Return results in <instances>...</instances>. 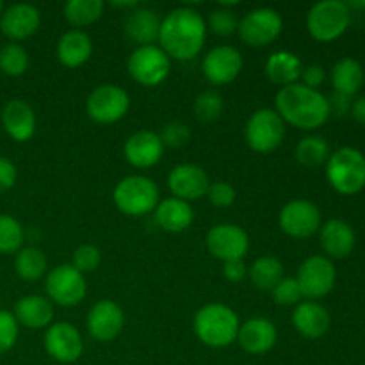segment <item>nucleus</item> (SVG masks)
<instances>
[{
  "instance_id": "31",
  "label": "nucleus",
  "mask_w": 365,
  "mask_h": 365,
  "mask_svg": "<svg viewBox=\"0 0 365 365\" xmlns=\"http://www.w3.org/2000/svg\"><path fill=\"white\" fill-rule=\"evenodd\" d=\"M252 284L260 291H273L282 278H285L284 264L273 255H262L248 267Z\"/></svg>"
},
{
  "instance_id": "5",
  "label": "nucleus",
  "mask_w": 365,
  "mask_h": 365,
  "mask_svg": "<svg viewBox=\"0 0 365 365\" xmlns=\"http://www.w3.org/2000/svg\"><path fill=\"white\" fill-rule=\"evenodd\" d=\"M327 178L341 195H356L365 187V157L360 150L344 146L327 160Z\"/></svg>"
},
{
  "instance_id": "49",
  "label": "nucleus",
  "mask_w": 365,
  "mask_h": 365,
  "mask_svg": "<svg viewBox=\"0 0 365 365\" xmlns=\"http://www.w3.org/2000/svg\"><path fill=\"white\" fill-rule=\"evenodd\" d=\"M110 6L114 7H121V9H135V7H139L138 2H113Z\"/></svg>"
},
{
  "instance_id": "7",
  "label": "nucleus",
  "mask_w": 365,
  "mask_h": 365,
  "mask_svg": "<svg viewBox=\"0 0 365 365\" xmlns=\"http://www.w3.org/2000/svg\"><path fill=\"white\" fill-rule=\"evenodd\" d=\"M287 125L274 109H259L248 118L245 127L246 145L257 153H271L284 143Z\"/></svg>"
},
{
  "instance_id": "20",
  "label": "nucleus",
  "mask_w": 365,
  "mask_h": 365,
  "mask_svg": "<svg viewBox=\"0 0 365 365\" xmlns=\"http://www.w3.org/2000/svg\"><path fill=\"white\" fill-rule=\"evenodd\" d=\"M166 146L160 141V135L153 130L134 132L123 145V155L130 166L138 170H148L160 163Z\"/></svg>"
},
{
  "instance_id": "6",
  "label": "nucleus",
  "mask_w": 365,
  "mask_h": 365,
  "mask_svg": "<svg viewBox=\"0 0 365 365\" xmlns=\"http://www.w3.org/2000/svg\"><path fill=\"white\" fill-rule=\"evenodd\" d=\"M351 13L341 0H321L307 13V31L317 41H334L349 27Z\"/></svg>"
},
{
  "instance_id": "19",
  "label": "nucleus",
  "mask_w": 365,
  "mask_h": 365,
  "mask_svg": "<svg viewBox=\"0 0 365 365\" xmlns=\"http://www.w3.org/2000/svg\"><path fill=\"white\" fill-rule=\"evenodd\" d=\"M41 25V13L32 4H13L0 14V31L11 43L34 36Z\"/></svg>"
},
{
  "instance_id": "43",
  "label": "nucleus",
  "mask_w": 365,
  "mask_h": 365,
  "mask_svg": "<svg viewBox=\"0 0 365 365\" xmlns=\"http://www.w3.org/2000/svg\"><path fill=\"white\" fill-rule=\"evenodd\" d=\"M207 198L209 202L212 203L214 207H230L232 203L235 202L237 198V192H235V187L230 184V182L225 180H217V182H210L209 191H207Z\"/></svg>"
},
{
  "instance_id": "26",
  "label": "nucleus",
  "mask_w": 365,
  "mask_h": 365,
  "mask_svg": "<svg viewBox=\"0 0 365 365\" xmlns=\"http://www.w3.org/2000/svg\"><path fill=\"white\" fill-rule=\"evenodd\" d=\"M319 242L331 259H346L355 248V232L342 220H330L319 228Z\"/></svg>"
},
{
  "instance_id": "37",
  "label": "nucleus",
  "mask_w": 365,
  "mask_h": 365,
  "mask_svg": "<svg viewBox=\"0 0 365 365\" xmlns=\"http://www.w3.org/2000/svg\"><path fill=\"white\" fill-rule=\"evenodd\" d=\"M223 96L217 91H214V89H207V91L200 93L195 100V106H192L195 116L200 121H203V123H212V121L220 120V116L223 114Z\"/></svg>"
},
{
  "instance_id": "24",
  "label": "nucleus",
  "mask_w": 365,
  "mask_h": 365,
  "mask_svg": "<svg viewBox=\"0 0 365 365\" xmlns=\"http://www.w3.org/2000/svg\"><path fill=\"white\" fill-rule=\"evenodd\" d=\"M160 18L148 7H135L128 11L123 21V32L138 46H148L159 39Z\"/></svg>"
},
{
  "instance_id": "42",
  "label": "nucleus",
  "mask_w": 365,
  "mask_h": 365,
  "mask_svg": "<svg viewBox=\"0 0 365 365\" xmlns=\"http://www.w3.org/2000/svg\"><path fill=\"white\" fill-rule=\"evenodd\" d=\"M160 141L168 148H182L191 139V130L182 121H171V123L164 125L163 132H160Z\"/></svg>"
},
{
  "instance_id": "21",
  "label": "nucleus",
  "mask_w": 365,
  "mask_h": 365,
  "mask_svg": "<svg viewBox=\"0 0 365 365\" xmlns=\"http://www.w3.org/2000/svg\"><path fill=\"white\" fill-rule=\"evenodd\" d=\"M278 341V330L266 317H252L239 328L237 342L248 355H266Z\"/></svg>"
},
{
  "instance_id": "30",
  "label": "nucleus",
  "mask_w": 365,
  "mask_h": 365,
  "mask_svg": "<svg viewBox=\"0 0 365 365\" xmlns=\"http://www.w3.org/2000/svg\"><path fill=\"white\" fill-rule=\"evenodd\" d=\"M331 84H334L335 93L346 96L356 95L364 84V70L359 61L353 57L337 61L331 70Z\"/></svg>"
},
{
  "instance_id": "34",
  "label": "nucleus",
  "mask_w": 365,
  "mask_h": 365,
  "mask_svg": "<svg viewBox=\"0 0 365 365\" xmlns=\"http://www.w3.org/2000/svg\"><path fill=\"white\" fill-rule=\"evenodd\" d=\"M294 157L299 164L307 168L321 166L330 159V145L321 135L310 134L296 145Z\"/></svg>"
},
{
  "instance_id": "29",
  "label": "nucleus",
  "mask_w": 365,
  "mask_h": 365,
  "mask_svg": "<svg viewBox=\"0 0 365 365\" xmlns=\"http://www.w3.org/2000/svg\"><path fill=\"white\" fill-rule=\"evenodd\" d=\"M266 77L273 82L274 86H280V88H287L298 82V78L302 77L303 64L302 59L296 56L294 52H289V50H277V52L271 53L266 61Z\"/></svg>"
},
{
  "instance_id": "22",
  "label": "nucleus",
  "mask_w": 365,
  "mask_h": 365,
  "mask_svg": "<svg viewBox=\"0 0 365 365\" xmlns=\"http://www.w3.org/2000/svg\"><path fill=\"white\" fill-rule=\"evenodd\" d=\"M0 120H2L4 130L13 141L27 143L34 138L38 120H36L34 109L25 100H9L4 106Z\"/></svg>"
},
{
  "instance_id": "35",
  "label": "nucleus",
  "mask_w": 365,
  "mask_h": 365,
  "mask_svg": "<svg viewBox=\"0 0 365 365\" xmlns=\"http://www.w3.org/2000/svg\"><path fill=\"white\" fill-rule=\"evenodd\" d=\"M25 230L20 221L11 214H0V253L16 255L24 248Z\"/></svg>"
},
{
  "instance_id": "13",
  "label": "nucleus",
  "mask_w": 365,
  "mask_h": 365,
  "mask_svg": "<svg viewBox=\"0 0 365 365\" xmlns=\"http://www.w3.org/2000/svg\"><path fill=\"white\" fill-rule=\"evenodd\" d=\"M205 246L214 259L221 262L242 260L250 250V235L239 225H214L205 235Z\"/></svg>"
},
{
  "instance_id": "12",
  "label": "nucleus",
  "mask_w": 365,
  "mask_h": 365,
  "mask_svg": "<svg viewBox=\"0 0 365 365\" xmlns=\"http://www.w3.org/2000/svg\"><path fill=\"white\" fill-rule=\"evenodd\" d=\"M335 280H337V271L334 262L323 255H312L303 260L296 277L302 296L309 302H316L330 294Z\"/></svg>"
},
{
  "instance_id": "27",
  "label": "nucleus",
  "mask_w": 365,
  "mask_h": 365,
  "mask_svg": "<svg viewBox=\"0 0 365 365\" xmlns=\"http://www.w3.org/2000/svg\"><path fill=\"white\" fill-rule=\"evenodd\" d=\"M153 216H155L157 225L164 232L180 234V232L187 230L192 225L195 210H192L191 203L175 198V196H170L166 200H160L157 209L153 210Z\"/></svg>"
},
{
  "instance_id": "45",
  "label": "nucleus",
  "mask_w": 365,
  "mask_h": 365,
  "mask_svg": "<svg viewBox=\"0 0 365 365\" xmlns=\"http://www.w3.org/2000/svg\"><path fill=\"white\" fill-rule=\"evenodd\" d=\"M299 78L303 81V86H307L310 89H317L323 84L324 78H327V71H324V68L321 64H309V66L303 68L302 77Z\"/></svg>"
},
{
  "instance_id": "11",
  "label": "nucleus",
  "mask_w": 365,
  "mask_h": 365,
  "mask_svg": "<svg viewBox=\"0 0 365 365\" xmlns=\"http://www.w3.org/2000/svg\"><path fill=\"white\" fill-rule=\"evenodd\" d=\"M130 96L121 86L102 84L89 93L86 100V113L95 123L113 125L127 116Z\"/></svg>"
},
{
  "instance_id": "36",
  "label": "nucleus",
  "mask_w": 365,
  "mask_h": 365,
  "mask_svg": "<svg viewBox=\"0 0 365 365\" xmlns=\"http://www.w3.org/2000/svg\"><path fill=\"white\" fill-rule=\"evenodd\" d=\"M29 53L20 43H7L0 48V71L7 77H21L29 70Z\"/></svg>"
},
{
  "instance_id": "33",
  "label": "nucleus",
  "mask_w": 365,
  "mask_h": 365,
  "mask_svg": "<svg viewBox=\"0 0 365 365\" xmlns=\"http://www.w3.org/2000/svg\"><path fill=\"white\" fill-rule=\"evenodd\" d=\"M106 4L102 0H68L63 6V16L71 27L82 31V27L96 24L102 18Z\"/></svg>"
},
{
  "instance_id": "51",
  "label": "nucleus",
  "mask_w": 365,
  "mask_h": 365,
  "mask_svg": "<svg viewBox=\"0 0 365 365\" xmlns=\"http://www.w3.org/2000/svg\"><path fill=\"white\" fill-rule=\"evenodd\" d=\"M2 11H4V4H2V0H0V14H2Z\"/></svg>"
},
{
  "instance_id": "25",
  "label": "nucleus",
  "mask_w": 365,
  "mask_h": 365,
  "mask_svg": "<svg viewBox=\"0 0 365 365\" xmlns=\"http://www.w3.org/2000/svg\"><path fill=\"white\" fill-rule=\"evenodd\" d=\"M292 327L305 339H321L330 330V314L321 303L302 302L292 312Z\"/></svg>"
},
{
  "instance_id": "41",
  "label": "nucleus",
  "mask_w": 365,
  "mask_h": 365,
  "mask_svg": "<svg viewBox=\"0 0 365 365\" xmlns=\"http://www.w3.org/2000/svg\"><path fill=\"white\" fill-rule=\"evenodd\" d=\"M273 294V299L277 305L280 307H292V305H298L302 303V291H299V285L296 282V278L291 277H285L278 282L277 287L271 291Z\"/></svg>"
},
{
  "instance_id": "18",
  "label": "nucleus",
  "mask_w": 365,
  "mask_h": 365,
  "mask_svg": "<svg viewBox=\"0 0 365 365\" xmlns=\"http://www.w3.org/2000/svg\"><path fill=\"white\" fill-rule=\"evenodd\" d=\"M209 185V175L198 164H178L168 175V187H170L171 195L187 203L207 196Z\"/></svg>"
},
{
  "instance_id": "32",
  "label": "nucleus",
  "mask_w": 365,
  "mask_h": 365,
  "mask_svg": "<svg viewBox=\"0 0 365 365\" xmlns=\"http://www.w3.org/2000/svg\"><path fill=\"white\" fill-rule=\"evenodd\" d=\"M14 271L24 282H38L48 273V260L36 246H24L14 255Z\"/></svg>"
},
{
  "instance_id": "9",
  "label": "nucleus",
  "mask_w": 365,
  "mask_h": 365,
  "mask_svg": "<svg viewBox=\"0 0 365 365\" xmlns=\"http://www.w3.org/2000/svg\"><path fill=\"white\" fill-rule=\"evenodd\" d=\"M46 298L52 305L75 307L88 294V282L81 271L75 269L71 264H61L50 269L45 278Z\"/></svg>"
},
{
  "instance_id": "38",
  "label": "nucleus",
  "mask_w": 365,
  "mask_h": 365,
  "mask_svg": "<svg viewBox=\"0 0 365 365\" xmlns=\"http://www.w3.org/2000/svg\"><path fill=\"white\" fill-rule=\"evenodd\" d=\"M207 31L214 32L216 36H232L237 32L239 18L234 11L228 7V4H221L220 7L212 9L205 20Z\"/></svg>"
},
{
  "instance_id": "4",
  "label": "nucleus",
  "mask_w": 365,
  "mask_h": 365,
  "mask_svg": "<svg viewBox=\"0 0 365 365\" xmlns=\"http://www.w3.org/2000/svg\"><path fill=\"white\" fill-rule=\"evenodd\" d=\"M113 202L125 216L141 217L157 209L160 192L152 178L145 175H128L114 185Z\"/></svg>"
},
{
  "instance_id": "1",
  "label": "nucleus",
  "mask_w": 365,
  "mask_h": 365,
  "mask_svg": "<svg viewBox=\"0 0 365 365\" xmlns=\"http://www.w3.org/2000/svg\"><path fill=\"white\" fill-rule=\"evenodd\" d=\"M207 39V24L202 13L189 6H182L168 13L160 20V48L175 61H192Z\"/></svg>"
},
{
  "instance_id": "28",
  "label": "nucleus",
  "mask_w": 365,
  "mask_h": 365,
  "mask_svg": "<svg viewBox=\"0 0 365 365\" xmlns=\"http://www.w3.org/2000/svg\"><path fill=\"white\" fill-rule=\"evenodd\" d=\"M93 53V41L88 32L70 29L57 41V59L66 68H78L89 61Z\"/></svg>"
},
{
  "instance_id": "50",
  "label": "nucleus",
  "mask_w": 365,
  "mask_h": 365,
  "mask_svg": "<svg viewBox=\"0 0 365 365\" xmlns=\"http://www.w3.org/2000/svg\"><path fill=\"white\" fill-rule=\"evenodd\" d=\"M346 6H348V9H365V0H353V2H346Z\"/></svg>"
},
{
  "instance_id": "17",
  "label": "nucleus",
  "mask_w": 365,
  "mask_h": 365,
  "mask_svg": "<svg viewBox=\"0 0 365 365\" xmlns=\"http://www.w3.org/2000/svg\"><path fill=\"white\" fill-rule=\"evenodd\" d=\"M88 331L96 342H113L125 328V312L113 299H100L89 309Z\"/></svg>"
},
{
  "instance_id": "2",
  "label": "nucleus",
  "mask_w": 365,
  "mask_h": 365,
  "mask_svg": "<svg viewBox=\"0 0 365 365\" xmlns=\"http://www.w3.org/2000/svg\"><path fill=\"white\" fill-rule=\"evenodd\" d=\"M274 110L285 125L302 130H316L328 121L330 106L319 89H310L302 82L278 89L274 96Z\"/></svg>"
},
{
  "instance_id": "40",
  "label": "nucleus",
  "mask_w": 365,
  "mask_h": 365,
  "mask_svg": "<svg viewBox=\"0 0 365 365\" xmlns=\"http://www.w3.org/2000/svg\"><path fill=\"white\" fill-rule=\"evenodd\" d=\"M18 335H20V324L14 319L13 312L0 309V355L14 348Z\"/></svg>"
},
{
  "instance_id": "44",
  "label": "nucleus",
  "mask_w": 365,
  "mask_h": 365,
  "mask_svg": "<svg viewBox=\"0 0 365 365\" xmlns=\"http://www.w3.org/2000/svg\"><path fill=\"white\" fill-rule=\"evenodd\" d=\"M18 178V170L13 160L0 155V192H6L14 187Z\"/></svg>"
},
{
  "instance_id": "8",
  "label": "nucleus",
  "mask_w": 365,
  "mask_h": 365,
  "mask_svg": "<svg viewBox=\"0 0 365 365\" xmlns=\"http://www.w3.org/2000/svg\"><path fill=\"white\" fill-rule=\"evenodd\" d=\"M130 77L143 88L160 86L171 71V59L160 46H138L127 61Z\"/></svg>"
},
{
  "instance_id": "47",
  "label": "nucleus",
  "mask_w": 365,
  "mask_h": 365,
  "mask_svg": "<svg viewBox=\"0 0 365 365\" xmlns=\"http://www.w3.org/2000/svg\"><path fill=\"white\" fill-rule=\"evenodd\" d=\"M328 106H330V114L344 116L348 110H351V96H346L334 91V95L328 98Z\"/></svg>"
},
{
  "instance_id": "15",
  "label": "nucleus",
  "mask_w": 365,
  "mask_h": 365,
  "mask_svg": "<svg viewBox=\"0 0 365 365\" xmlns=\"http://www.w3.org/2000/svg\"><path fill=\"white\" fill-rule=\"evenodd\" d=\"M45 351L59 364H73L84 353V341L77 327L66 321L52 323L45 331Z\"/></svg>"
},
{
  "instance_id": "3",
  "label": "nucleus",
  "mask_w": 365,
  "mask_h": 365,
  "mask_svg": "<svg viewBox=\"0 0 365 365\" xmlns=\"http://www.w3.org/2000/svg\"><path fill=\"white\" fill-rule=\"evenodd\" d=\"M239 321L237 312L225 303H207L192 319V330L198 341L209 348H228L237 342Z\"/></svg>"
},
{
  "instance_id": "16",
  "label": "nucleus",
  "mask_w": 365,
  "mask_h": 365,
  "mask_svg": "<svg viewBox=\"0 0 365 365\" xmlns=\"http://www.w3.org/2000/svg\"><path fill=\"white\" fill-rule=\"evenodd\" d=\"M241 52L235 46L217 45L205 53L202 61L203 77L214 86H227L234 82L242 71Z\"/></svg>"
},
{
  "instance_id": "10",
  "label": "nucleus",
  "mask_w": 365,
  "mask_h": 365,
  "mask_svg": "<svg viewBox=\"0 0 365 365\" xmlns=\"http://www.w3.org/2000/svg\"><path fill=\"white\" fill-rule=\"evenodd\" d=\"M284 31V20L282 14L273 7H257L248 11L239 20V38L248 46H267L277 41L278 36Z\"/></svg>"
},
{
  "instance_id": "14",
  "label": "nucleus",
  "mask_w": 365,
  "mask_h": 365,
  "mask_svg": "<svg viewBox=\"0 0 365 365\" xmlns=\"http://www.w3.org/2000/svg\"><path fill=\"white\" fill-rule=\"evenodd\" d=\"M278 227L289 237L307 239L319 232L321 210L309 200H291L278 214Z\"/></svg>"
},
{
  "instance_id": "46",
  "label": "nucleus",
  "mask_w": 365,
  "mask_h": 365,
  "mask_svg": "<svg viewBox=\"0 0 365 365\" xmlns=\"http://www.w3.org/2000/svg\"><path fill=\"white\" fill-rule=\"evenodd\" d=\"M223 277L230 282H242L248 277V267L245 260H230L223 264Z\"/></svg>"
},
{
  "instance_id": "39",
  "label": "nucleus",
  "mask_w": 365,
  "mask_h": 365,
  "mask_svg": "<svg viewBox=\"0 0 365 365\" xmlns=\"http://www.w3.org/2000/svg\"><path fill=\"white\" fill-rule=\"evenodd\" d=\"M100 262H102V252L95 245H81L71 257V266L81 271L84 277L98 269Z\"/></svg>"
},
{
  "instance_id": "48",
  "label": "nucleus",
  "mask_w": 365,
  "mask_h": 365,
  "mask_svg": "<svg viewBox=\"0 0 365 365\" xmlns=\"http://www.w3.org/2000/svg\"><path fill=\"white\" fill-rule=\"evenodd\" d=\"M351 114L356 121L365 125V96H360L351 103Z\"/></svg>"
},
{
  "instance_id": "23",
  "label": "nucleus",
  "mask_w": 365,
  "mask_h": 365,
  "mask_svg": "<svg viewBox=\"0 0 365 365\" xmlns=\"http://www.w3.org/2000/svg\"><path fill=\"white\" fill-rule=\"evenodd\" d=\"M13 316L29 330H46L53 323V305L45 296L27 294L18 299Z\"/></svg>"
}]
</instances>
